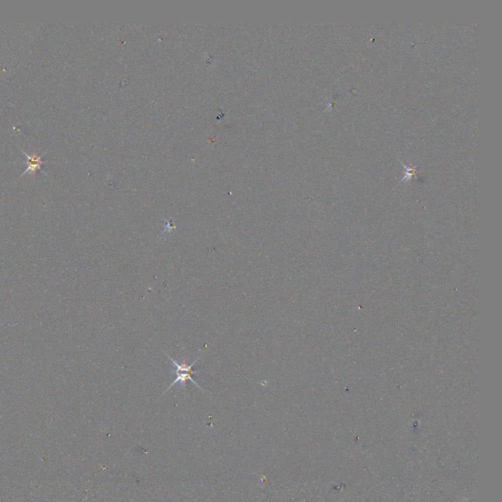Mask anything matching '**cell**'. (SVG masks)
Here are the masks:
<instances>
[{
  "label": "cell",
  "instance_id": "7a4b0ae2",
  "mask_svg": "<svg viewBox=\"0 0 502 502\" xmlns=\"http://www.w3.org/2000/svg\"><path fill=\"white\" fill-rule=\"evenodd\" d=\"M22 150V149H21ZM22 152L25 154L26 156V164H27V168L25 170V172L23 173L22 176L26 175V174H32L33 176L35 175V172L37 169H40L41 165L44 164L45 162L42 161V155H36L35 153H32L31 155H28L26 152H24L22 150Z\"/></svg>",
  "mask_w": 502,
  "mask_h": 502
},
{
  "label": "cell",
  "instance_id": "6da1fadb",
  "mask_svg": "<svg viewBox=\"0 0 502 502\" xmlns=\"http://www.w3.org/2000/svg\"><path fill=\"white\" fill-rule=\"evenodd\" d=\"M165 354H166V353H165ZM166 356H167L168 360H170V361L172 362V366H173V368H174V370H173V374H174V375H176V377H175V379H174V382H173V383L169 386V388L165 391V393H164V394H166L169 390H171V389H172L175 385H177V384H180V385L182 386V389H184L185 387V384H186V381L191 382V383H192V384H194V385H195V386H196V387H197V388H198L201 392H204V391L201 389V387H200V386L196 383V381H194V379L192 378V374H194V373H197V372H198V371L192 370V368H193V366L196 364V362L198 361V359H199L200 357H198L197 359H195V360H194L191 364L187 365V364H186V360H185V359L183 360V362H182V363H179L178 361H176L175 359H173L171 356H169V355H167V354H166Z\"/></svg>",
  "mask_w": 502,
  "mask_h": 502
}]
</instances>
